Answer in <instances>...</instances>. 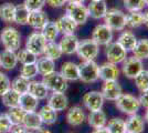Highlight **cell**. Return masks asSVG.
I'll return each mask as SVG.
<instances>
[{
    "mask_svg": "<svg viewBox=\"0 0 148 133\" xmlns=\"http://www.w3.org/2000/svg\"><path fill=\"white\" fill-rule=\"evenodd\" d=\"M0 41L5 49L18 51L21 47V34L13 27H6L0 33Z\"/></svg>",
    "mask_w": 148,
    "mask_h": 133,
    "instance_id": "obj_1",
    "label": "cell"
},
{
    "mask_svg": "<svg viewBox=\"0 0 148 133\" xmlns=\"http://www.w3.org/2000/svg\"><path fill=\"white\" fill-rule=\"evenodd\" d=\"M99 67L94 60H83V62L79 64L80 71V81L83 83H94L99 79Z\"/></svg>",
    "mask_w": 148,
    "mask_h": 133,
    "instance_id": "obj_2",
    "label": "cell"
},
{
    "mask_svg": "<svg viewBox=\"0 0 148 133\" xmlns=\"http://www.w3.org/2000/svg\"><path fill=\"white\" fill-rule=\"evenodd\" d=\"M115 105L121 112L127 115L137 113L140 108L138 98H136L135 95L128 94V93H122L119 95L115 100Z\"/></svg>",
    "mask_w": 148,
    "mask_h": 133,
    "instance_id": "obj_3",
    "label": "cell"
},
{
    "mask_svg": "<svg viewBox=\"0 0 148 133\" xmlns=\"http://www.w3.org/2000/svg\"><path fill=\"white\" fill-rule=\"evenodd\" d=\"M104 23L113 31H122L126 27V14L119 9H110L104 16Z\"/></svg>",
    "mask_w": 148,
    "mask_h": 133,
    "instance_id": "obj_4",
    "label": "cell"
},
{
    "mask_svg": "<svg viewBox=\"0 0 148 133\" xmlns=\"http://www.w3.org/2000/svg\"><path fill=\"white\" fill-rule=\"evenodd\" d=\"M65 14H68L71 19H73L76 25H84L88 19L87 7L80 2H66L65 5Z\"/></svg>",
    "mask_w": 148,
    "mask_h": 133,
    "instance_id": "obj_5",
    "label": "cell"
},
{
    "mask_svg": "<svg viewBox=\"0 0 148 133\" xmlns=\"http://www.w3.org/2000/svg\"><path fill=\"white\" fill-rule=\"evenodd\" d=\"M42 81L51 92H65L69 88V81L60 72L56 71L43 76Z\"/></svg>",
    "mask_w": 148,
    "mask_h": 133,
    "instance_id": "obj_6",
    "label": "cell"
},
{
    "mask_svg": "<svg viewBox=\"0 0 148 133\" xmlns=\"http://www.w3.org/2000/svg\"><path fill=\"white\" fill-rule=\"evenodd\" d=\"M99 52V45L93 39H84L79 41L76 52L82 60H95Z\"/></svg>",
    "mask_w": 148,
    "mask_h": 133,
    "instance_id": "obj_7",
    "label": "cell"
},
{
    "mask_svg": "<svg viewBox=\"0 0 148 133\" xmlns=\"http://www.w3.org/2000/svg\"><path fill=\"white\" fill-rule=\"evenodd\" d=\"M45 44H47V40L44 39L42 33L39 31H34L32 32L30 36L27 38L25 49L31 51L37 57H40V56L43 54Z\"/></svg>",
    "mask_w": 148,
    "mask_h": 133,
    "instance_id": "obj_8",
    "label": "cell"
},
{
    "mask_svg": "<svg viewBox=\"0 0 148 133\" xmlns=\"http://www.w3.org/2000/svg\"><path fill=\"white\" fill-rule=\"evenodd\" d=\"M122 72L126 78L134 79L143 69V60L136 57H126V59L122 62Z\"/></svg>",
    "mask_w": 148,
    "mask_h": 133,
    "instance_id": "obj_9",
    "label": "cell"
},
{
    "mask_svg": "<svg viewBox=\"0 0 148 133\" xmlns=\"http://www.w3.org/2000/svg\"><path fill=\"white\" fill-rule=\"evenodd\" d=\"M127 57V51L121 44L116 42H110L106 45V58L107 61L114 64L122 63Z\"/></svg>",
    "mask_w": 148,
    "mask_h": 133,
    "instance_id": "obj_10",
    "label": "cell"
},
{
    "mask_svg": "<svg viewBox=\"0 0 148 133\" xmlns=\"http://www.w3.org/2000/svg\"><path fill=\"white\" fill-rule=\"evenodd\" d=\"M104 96L102 94V92H99V91L86 92L82 98V102L88 111L101 110L104 105Z\"/></svg>",
    "mask_w": 148,
    "mask_h": 133,
    "instance_id": "obj_11",
    "label": "cell"
},
{
    "mask_svg": "<svg viewBox=\"0 0 148 133\" xmlns=\"http://www.w3.org/2000/svg\"><path fill=\"white\" fill-rule=\"evenodd\" d=\"M92 39L99 45H107L113 40V30L105 23L97 25L93 30Z\"/></svg>",
    "mask_w": 148,
    "mask_h": 133,
    "instance_id": "obj_12",
    "label": "cell"
},
{
    "mask_svg": "<svg viewBox=\"0 0 148 133\" xmlns=\"http://www.w3.org/2000/svg\"><path fill=\"white\" fill-rule=\"evenodd\" d=\"M101 92L105 100L115 101L123 93V89L121 87V84L117 82V80H108V81H104Z\"/></svg>",
    "mask_w": 148,
    "mask_h": 133,
    "instance_id": "obj_13",
    "label": "cell"
},
{
    "mask_svg": "<svg viewBox=\"0 0 148 133\" xmlns=\"http://www.w3.org/2000/svg\"><path fill=\"white\" fill-rule=\"evenodd\" d=\"M48 21H49V18H48L47 13L44 12L42 9H40V10H33V11L29 12L27 25H30L32 29L40 31Z\"/></svg>",
    "mask_w": 148,
    "mask_h": 133,
    "instance_id": "obj_14",
    "label": "cell"
},
{
    "mask_svg": "<svg viewBox=\"0 0 148 133\" xmlns=\"http://www.w3.org/2000/svg\"><path fill=\"white\" fill-rule=\"evenodd\" d=\"M47 99H48V104L52 109H54L56 112L66 110L69 105V99L64 94V92H52Z\"/></svg>",
    "mask_w": 148,
    "mask_h": 133,
    "instance_id": "obj_15",
    "label": "cell"
},
{
    "mask_svg": "<svg viewBox=\"0 0 148 133\" xmlns=\"http://www.w3.org/2000/svg\"><path fill=\"white\" fill-rule=\"evenodd\" d=\"M107 10V3L105 0H92L87 6L88 16L95 20L103 19Z\"/></svg>",
    "mask_w": 148,
    "mask_h": 133,
    "instance_id": "obj_16",
    "label": "cell"
},
{
    "mask_svg": "<svg viewBox=\"0 0 148 133\" xmlns=\"http://www.w3.org/2000/svg\"><path fill=\"white\" fill-rule=\"evenodd\" d=\"M79 39L75 34H63L61 41H60V48L63 54H66V56H71L76 52L77 49V45H79Z\"/></svg>",
    "mask_w": 148,
    "mask_h": 133,
    "instance_id": "obj_17",
    "label": "cell"
},
{
    "mask_svg": "<svg viewBox=\"0 0 148 133\" xmlns=\"http://www.w3.org/2000/svg\"><path fill=\"white\" fill-rule=\"evenodd\" d=\"M145 130V120L137 113L130 114L125 121V131L127 133H142Z\"/></svg>",
    "mask_w": 148,
    "mask_h": 133,
    "instance_id": "obj_18",
    "label": "cell"
},
{
    "mask_svg": "<svg viewBox=\"0 0 148 133\" xmlns=\"http://www.w3.org/2000/svg\"><path fill=\"white\" fill-rule=\"evenodd\" d=\"M118 76H119V69L117 68V64H114L107 61L99 67V76L103 81L117 80Z\"/></svg>",
    "mask_w": 148,
    "mask_h": 133,
    "instance_id": "obj_19",
    "label": "cell"
},
{
    "mask_svg": "<svg viewBox=\"0 0 148 133\" xmlns=\"http://www.w3.org/2000/svg\"><path fill=\"white\" fill-rule=\"evenodd\" d=\"M85 113L83 109L79 105H74L70 108L66 112V122L71 127H80L85 121Z\"/></svg>",
    "mask_w": 148,
    "mask_h": 133,
    "instance_id": "obj_20",
    "label": "cell"
},
{
    "mask_svg": "<svg viewBox=\"0 0 148 133\" xmlns=\"http://www.w3.org/2000/svg\"><path fill=\"white\" fill-rule=\"evenodd\" d=\"M28 92L34 95L38 100H45L50 94L49 89L43 83V81H37V80H30L29 81V88Z\"/></svg>",
    "mask_w": 148,
    "mask_h": 133,
    "instance_id": "obj_21",
    "label": "cell"
},
{
    "mask_svg": "<svg viewBox=\"0 0 148 133\" xmlns=\"http://www.w3.org/2000/svg\"><path fill=\"white\" fill-rule=\"evenodd\" d=\"M17 51H11L5 49L0 52V64L3 70H12L18 64Z\"/></svg>",
    "mask_w": 148,
    "mask_h": 133,
    "instance_id": "obj_22",
    "label": "cell"
},
{
    "mask_svg": "<svg viewBox=\"0 0 148 133\" xmlns=\"http://www.w3.org/2000/svg\"><path fill=\"white\" fill-rule=\"evenodd\" d=\"M59 32L62 34H73L77 29V25L73 19H71L68 14L60 17L56 21Z\"/></svg>",
    "mask_w": 148,
    "mask_h": 133,
    "instance_id": "obj_23",
    "label": "cell"
},
{
    "mask_svg": "<svg viewBox=\"0 0 148 133\" xmlns=\"http://www.w3.org/2000/svg\"><path fill=\"white\" fill-rule=\"evenodd\" d=\"M60 73L64 76L68 81H79L80 80V71L79 64L68 61L62 64Z\"/></svg>",
    "mask_w": 148,
    "mask_h": 133,
    "instance_id": "obj_24",
    "label": "cell"
},
{
    "mask_svg": "<svg viewBox=\"0 0 148 133\" xmlns=\"http://www.w3.org/2000/svg\"><path fill=\"white\" fill-rule=\"evenodd\" d=\"M87 123L93 129L106 127V123H107L106 114L102 109L96 111H90V113L87 115Z\"/></svg>",
    "mask_w": 148,
    "mask_h": 133,
    "instance_id": "obj_25",
    "label": "cell"
},
{
    "mask_svg": "<svg viewBox=\"0 0 148 133\" xmlns=\"http://www.w3.org/2000/svg\"><path fill=\"white\" fill-rule=\"evenodd\" d=\"M42 121L40 119L39 114L36 111H31V112H25L23 121H22V125L29 131H38L40 127H42Z\"/></svg>",
    "mask_w": 148,
    "mask_h": 133,
    "instance_id": "obj_26",
    "label": "cell"
},
{
    "mask_svg": "<svg viewBox=\"0 0 148 133\" xmlns=\"http://www.w3.org/2000/svg\"><path fill=\"white\" fill-rule=\"evenodd\" d=\"M39 101L34 95H32L29 92H25L20 94V100H19V107L23 109L25 112H31V111H37L39 107Z\"/></svg>",
    "mask_w": 148,
    "mask_h": 133,
    "instance_id": "obj_27",
    "label": "cell"
},
{
    "mask_svg": "<svg viewBox=\"0 0 148 133\" xmlns=\"http://www.w3.org/2000/svg\"><path fill=\"white\" fill-rule=\"evenodd\" d=\"M117 42L128 52L134 49V47L137 43V38H136L135 33H133L130 30H122V33L117 38Z\"/></svg>",
    "mask_w": 148,
    "mask_h": 133,
    "instance_id": "obj_28",
    "label": "cell"
},
{
    "mask_svg": "<svg viewBox=\"0 0 148 133\" xmlns=\"http://www.w3.org/2000/svg\"><path fill=\"white\" fill-rule=\"evenodd\" d=\"M38 114L43 124L52 125L58 121V112L54 109H52L49 104H45L38 111Z\"/></svg>",
    "mask_w": 148,
    "mask_h": 133,
    "instance_id": "obj_29",
    "label": "cell"
},
{
    "mask_svg": "<svg viewBox=\"0 0 148 133\" xmlns=\"http://www.w3.org/2000/svg\"><path fill=\"white\" fill-rule=\"evenodd\" d=\"M36 63H37L39 74H41L42 76H47V74H49V73L53 72V71H56L54 60L45 57V56H40V58L37 59Z\"/></svg>",
    "mask_w": 148,
    "mask_h": 133,
    "instance_id": "obj_30",
    "label": "cell"
},
{
    "mask_svg": "<svg viewBox=\"0 0 148 133\" xmlns=\"http://www.w3.org/2000/svg\"><path fill=\"white\" fill-rule=\"evenodd\" d=\"M40 32L42 33V36L47 40V42H49V41H56V38L60 34L59 29H58L56 23L54 21H48L45 23V25L40 30Z\"/></svg>",
    "mask_w": 148,
    "mask_h": 133,
    "instance_id": "obj_31",
    "label": "cell"
},
{
    "mask_svg": "<svg viewBox=\"0 0 148 133\" xmlns=\"http://www.w3.org/2000/svg\"><path fill=\"white\" fill-rule=\"evenodd\" d=\"M62 54L63 53H62L59 43H56V41H49V42H47L45 47H44V51L42 56H45V57L56 61V60H59L62 57Z\"/></svg>",
    "mask_w": 148,
    "mask_h": 133,
    "instance_id": "obj_32",
    "label": "cell"
},
{
    "mask_svg": "<svg viewBox=\"0 0 148 133\" xmlns=\"http://www.w3.org/2000/svg\"><path fill=\"white\" fill-rule=\"evenodd\" d=\"M144 25V13L142 11H128L126 14V25L132 29L139 28Z\"/></svg>",
    "mask_w": 148,
    "mask_h": 133,
    "instance_id": "obj_33",
    "label": "cell"
},
{
    "mask_svg": "<svg viewBox=\"0 0 148 133\" xmlns=\"http://www.w3.org/2000/svg\"><path fill=\"white\" fill-rule=\"evenodd\" d=\"M19 100H20V93L16 92L11 88L3 95H1V101L7 108H12V107L19 105Z\"/></svg>",
    "mask_w": 148,
    "mask_h": 133,
    "instance_id": "obj_34",
    "label": "cell"
},
{
    "mask_svg": "<svg viewBox=\"0 0 148 133\" xmlns=\"http://www.w3.org/2000/svg\"><path fill=\"white\" fill-rule=\"evenodd\" d=\"M14 9H16V6L11 2H6L2 6H0V19L7 23L13 22Z\"/></svg>",
    "mask_w": 148,
    "mask_h": 133,
    "instance_id": "obj_35",
    "label": "cell"
},
{
    "mask_svg": "<svg viewBox=\"0 0 148 133\" xmlns=\"http://www.w3.org/2000/svg\"><path fill=\"white\" fill-rule=\"evenodd\" d=\"M133 56L140 60L148 59V39L137 40V43L132 50Z\"/></svg>",
    "mask_w": 148,
    "mask_h": 133,
    "instance_id": "obj_36",
    "label": "cell"
},
{
    "mask_svg": "<svg viewBox=\"0 0 148 133\" xmlns=\"http://www.w3.org/2000/svg\"><path fill=\"white\" fill-rule=\"evenodd\" d=\"M29 10L28 8L21 3V5H17L16 9H14V20L13 22H16L17 25H25L28 23V17H29Z\"/></svg>",
    "mask_w": 148,
    "mask_h": 133,
    "instance_id": "obj_37",
    "label": "cell"
},
{
    "mask_svg": "<svg viewBox=\"0 0 148 133\" xmlns=\"http://www.w3.org/2000/svg\"><path fill=\"white\" fill-rule=\"evenodd\" d=\"M9 110L7 111V115L9 116L10 121L12 122L13 125L16 124H22V121L25 118V111L23 109H21L19 105L12 107V108H8Z\"/></svg>",
    "mask_w": 148,
    "mask_h": 133,
    "instance_id": "obj_38",
    "label": "cell"
},
{
    "mask_svg": "<svg viewBox=\"0 0 148 133\" xmlns=\"http://www.w3.org/2000/svg\"><path fill=\"white\" fill-rule=\"evenodd\" d=\"M108 133H126L125 131V120L121 118H114L106 123Z\"/></svg>",
    "mask_w": 148,
    "mask_h": 133,
    "instance_id": "obj_39",
    "label": "cell"
},
{
    "mask_svg": "<svg viewBox=\"0 0 148 133\" xmlns=\"http://www.w3.org/2000/svg\"><path fill=\"white\" fill-rule=\"evenodd\" d=\"M29 81L28 79H25L23 76H19L17 78H14L11 81V89L14 90L16 92H18L20 94L28 92V88H29Z\"/></svg>",
    "mask_w": 148,
    "mask_h": 133,
    "instance_id": "obj_40",
    "label": "cell"
},
{
    "mask_svg": "<svg viewBox=\"0 0 148 133\" xmlns=\"http://www.w3.org/2000/svg\"><path fill=\"white\" fill-rule=\"evenodd\" d=\"M17 57H18V61L21 64H28V63H34L37 62L38 57L36 54H33L31 51L28 49H19L17 51Z\"/></svg>",
    "mask_w": 148,
    "mask_h": 133,
    "instance_id": "obj_41",
    "label": "cell"
},
{
    "mask_svg": "<svg viewBox=\"0 0 148 133\" xmlns=\"http://www.w3.org/2000/svg\"><path fill=\"white\" fill-rule=\"evenodd\" d=\"M39 74L38 71L37 63H28V64H22L21 69H20V76L28 79V80H32L33 78Z\"/></svg>",
    "mask_w": 148,
    "mask_h": 133,
    "instance_id": "obj_42",
    "label": "cell"
},
{
    "mask_svg": "<svg viewBox=\"0 0 148 133\" xmlns=\"http://www.w3.org/2000/svg\"><path fill=\"white\" fill-rule=\"evenodd\" d=\"M135 80V84L137 89L142 92L144 90H147L148 89V70L143 69L137 76L134 78Z\"/></svg>",
    "mask_w": 148,
    "mask_h": 133,
    "instance_id": "obj_43",
    "label": "cell"
},
{
    "mask_svg": "<svg viewBox=\"0 0 148 133\" xmlns=\"http://www.w3.org/2000/svg\"><path fill=\"white\" fill-rule=\"evenodd\" d=\"M123 5L127 11H142L145 8V0H123Z\"/></svg>",
    "mask_w": 148,
    "mask_h": 133,
    "instance_id": "obj_44",
    "label": "cell"
},
{
    "mask_svg": "<svg viewBox=\"0 0 148 133\" xmlns=\"http://www.w3.org/2000/svg\"><path fill=\"white\" fill-rule=\"evenodd\" d=\"M12 125V122L10 121L7 113H0V133L10 132Z\"/></svg>",
    "mask_w": 148,
    "mask_h": 133,
    "instance_id": "obj_45",
    "label": "cell"
},
{
    "mask_svg": "<svg viewBox=\"0 0 148 133\" xmlns=\"http://www.w3.org/2000/svg\"><path fill=\"white\" fill-rule=\"evenodd\" d=\"M47 1L45 0H25L23 5H25L29 11H33V10H40L45 6Z\"/></svg>",
    "mask_w": 148,
    "mask_h": 133,
    "instance_id": "obj_46",
    "label": "cell"
},
{
    "mask_svg": "<svg viewBox=\"0 0 148 133\" xmlns=\"http://www.w3.org/2000/svg\"><path fill=\"white\" fill-rule=\"evenodd\" d=\"M10 88H11L10 79L3 72H0V96L5 94Z\"/></svg>",
    "mask_w": 148,
    "mask_h": 133,
    "instance_id": "obj_47",
    "label": "cell"
},
{
    "mask_svg": "<svg viewBox=\"0 0 148 133\" xmlns=\"http://www.w3.org/2000/svg\"><path fill=\"white\" fill-rule=\"evenodd\" d=\"M138 100H139V103H140L142 107H144L145 109H148V89L142 91V94L138 98Z\"/></svg>",
    "mask_w": 148,
    "mask_h": 133,
    "instance_id": "obj_48",
    "label": "cell"
},
{
    "mask_svg": "<svg viewBox=\"0 0 148 133\" xmlns=\"http://www.w3.org/2000/svg\"><path fill=\"white\" fill-rule=\"evenodd\" d=\"M47 3L52 8H61L66 5V0H45Z\"/></svg>",
    "mask_w": 148,
    "mask_h": 133,
    "instance_id": "obj_49",
    "label": "cell"
},
{
    "mask_svg": "<svg viewBox=\"0 0 148 133\" xmlns=\"http://www.w3.org/2000/svg\"><path fill=\"white\" fill-rule=\"evenodd\" d=\"M10 132H13V133H25V132H28V130L25 129L22 124H16V125H12L11 127V131Z\"/></svg>",
    "mask_w": 148,
    "mask_h": 133,
    "instance_id": "obj_50",
    "label": "cell"
},
{
    "mask_svg": "<svg viewBox=\"0 0 148 133\" xmlns=\"http://www.w3.org/2000/svg\"><path fill=\"white\" fill-rule=\"evenodd\" d=\"M94 132L95 133H108V129L106 127H99V129H94Z\"/></svg>",
    "mask_w": 148,
    "mask_h": 133,
    "instance_id": "obj_51",
    "label": "cell"
},
{
    "mask_svg": "<svg viewBox=\"0 0 148 133\" xmlns=\"http://www.w3.org/2000/svg\"><path fill=\"white\" fill-rule=\"evenodd\" d=\"M144 25L148 28V10L144 13Z\"/></svg>",
    "mask_w": 148,
    "mask_h": 133,
    "instance_id": "obj_52",
    "label": "cell"
},
{
    "mask_svg": "<svg viewBox=\"0 0 148 133\" xmlns=\"http://www.w3.org/2000/svg\"><path fill=\"white\" fill-rule=\"evenodd\" d=\"M85 0H66V2H80V3H83Z\"/></svg>",
    "mask_w": 148,
    "mask_h": 133,
    "instance_id": "obj_53",
    "label": "cell"
},
{
    "mask_svg": "<svg viewBox=\"0 0 148 133\" xmlns=\"http://www.w3.org/2000/svg\"><path fill=\"white\" fill-rule=\"evenodd\" d=\"M144 120L146 121L148 123V109H147V111H146V113H145V116H144Z\"/></svg>",
    "mask_w": 148,
    "mask_h": 133,
    "instance_id": "obj_54",
    "label": "cell"
},
{
    "mask_svg": "<svg viewBox=\"0 0 148 133\" xmlns=\"http://www.w3.org/2000/svg\"><path fill=\"white\" fill-rule=\"evenodd\" d=\"M2 70L3 69H2V67H1V64H0V72H2Z\"/></svg>",
    "mask_w": 148,
    "mask_h": 133,
    "instance_id": "obj_55",
    "label": "cell"
},
{
    "mask_svg": "<svg viewBox=\"0 0 148 133\" xmlns=\"http://www.w3.org/2000/svg\"><path fill=\"white\" fill-rule=\"evenodd\" d=\"M145 3H146V6H148V0H145Z\"/></svg>",
    "mask_w": 148,
    "mask_h": 133,
    "instance_id": "obj_56",
    "label": "cell"
}]
</instances>
